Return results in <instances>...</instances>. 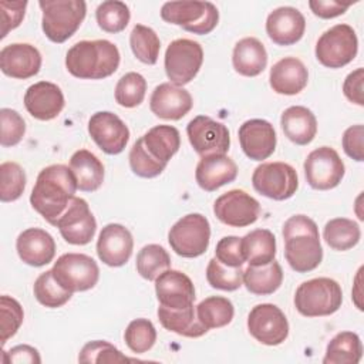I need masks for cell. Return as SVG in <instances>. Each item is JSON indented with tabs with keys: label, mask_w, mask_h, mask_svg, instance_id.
<instances>
[{
	"label": "cell",
	"mask_w": 364,
	"mask_h": 364,
	"mask_svg": "<svg viewBox=\"0 0 364 364\" xmlns=\"http://www.w3.org/2000/svg\"><path fill=\"white\" fill-rule=\"evenodd\" d=\"M64 104L65 101L61 88L50 81L34 82L24 94V107L27 112L40 121H50L58 117Z\"/></svg>",
	"instance_id": "21"
},
{
	"label": "cell",
	"mask_w": 364,
	"mask_h": 364,
	"mask_svg": "<svg viewBox=\"0 0 364 364\" xmlns=\"http://www.w3.org/2000/svg\"><path fill=\"white\" fill-rule=\"evenodd\" d=\"M124 340L132 353L142 354L154 347L156 341V330L148 318H135L127 326Z\"/></svg>",
	"instance_id": "44"
},
{
	"label": "cell",
	"mask_w": 364,
	"mask_h": 364,
	"mask_svg": "<svg viewBox=\"0 0 364 364\" xmlns=\"http://www.w3.org/2000/svg\"><path fill=\"white\" fill-rule=\"evenodd\" d=\"M70 169L82 192H94L104 182V165L88 149H78L70 158Z\"/></svg>",
	"instance_id": "30"
},
{
	"label": "cell",
	"mask_w": 364,
	"mask_h": 364,
	"mask_svg": "<svg viewBox=\"0 0 364 364\" xmlns=\"http://www.w3.org/2000/svg\"><path fill=\"white\" fill-rule=\"evenodd\" d=\"M95 18L100 26L107 33H119L125 30L129 23L131 13L128 6L119 0L102 1L95 10Z\"/></svg>",
	"instance_id": "41"
},
{
	"label": "cell",
	"mask_w": 364,
	"mask_h": 364,
	"mask_svg": "<svg viewBox=\"0 0 364 364\" xmlns=\"http://www.w3.org/2000/svg\"><path fill=\"white\" fill-rule=\"evenodd\" d=\"M88 134L98 148L108 155L121 154L129 141L128 127L117 114L109 111H98L91 115Z\"/></svg>",
	"instance_id": "16"
},
{
	"label": "cell",
	"mask_w": 364,
	"mask_h": 364,
	"mask_svg": "<svg viewBox=\"0 0 364 364\" xmlns=\"http://www.w3.org/2000/svg\"><path fill=\"white\" fill-rule=\"evenodd\" d=\"M210 240L209 220L200 213L182 216L169 229L168 242L172 250L182 257H198L206 252Z\"/></svg>",
	"instance_id": "6"
},
{
	"label": "cell",
	"mask_w": 364,
	"mask_h": 364,
	"mask_svg": "<svg viewBox=\"0 0 364 364\" xmlns=\"http://www.w3.org/2000/svg\"><path fill=\"white\" fill-rule=\"evenodd\" d=\"M54 279L68 291L92 289L100 279L97 262L84 253H64L53 266Z\"/></svg>",
	"instance_id": "10"
},
{
	"label": "cell",
	"mask_w": 364,
	"mask_h": 364,
	"mask_svg": "<svg viewBox=\"0 0 364 364\" xmlns=\"http://www.w3.org/2000/svg\"><path fill=\"white\" fill-rule=\"evenodd\" d=\"M343 303L340 284L330 277L303 282L294 294L296 310L304 317H323L336 313Z\"/></svg>",
	"instance_id": "3"
},
{
	"label": "cell",
	"mask_w": 364,
	"mask_h": 364,
	"mask_svg": "<svg viewBox=\"0 0 364 364\" xmlns=\"http://www.w3.org/2000/svg\"><path fill=\"white\" fill-rule=\"evenodd\" d=\"M80 363H125L131 361L127 355H124L115 346H112L108 341L104 340H94L87 343L80 354H78Z\"/></svg>",
	"instance_id": "48"
},
{
	"label": "cell",
	"mask_w": 364,
	"mask_h": 364,
	"mask_svg": "<svg viewBox=\"0 0 364 364\" xmlns=\"http://www.w3.org/2000/svg\"><path fill=\"white\" fill-rule=\"evenodd\" d=\"M165 73L172 84L182 87L191 82L203 63V50L191 38L173 40L165 51Z\"/></svg>",
	"instance_id": "8"
},
{
	"label": "cell",
	"mask_w": 364,
	"mask_h": 364,
	"mask_svg": "<svg viewBox=\"0 0 364 364\" xmlns=\"http://www.w3.org/2000/svg\"><path fill=\"white\" fill-rule=\"evenodd\" d=\"M236 176L237 165L226 154L202 156L195 171L198 185L206 192H213L220 186L233 182Z\"/></svg>",
	"instance_id": "26"
},
{
	"label": "cell",
	"mask_w": 364,
	"mask_h": 364,
	"mask_svg": "<svg viewBox=\"0 0 364 364\" xmlns=\"http://www.w3.org/2000/svg\"><path fill=\"white\" fill-rule=\"evenodd\" d=\"M206 280L218 290H237L243 284V267H229L212 257L206 267Z\"/></svg>",
	"instance_id": "43"
},
{
	"label": "cell",
	"mask_w": 364,
	"mask_h": 364,
	"mask_svg": "<svg viewBox=\"0 0 364 364\" xmlns=\"http://www.w3.org/2000/svg\"><path fill=\"white\" fill-rule=\"evenodd\" d=\"M26 188L24 169L17 162L0 165V199L1 202L17 200Z\"/></svg>",
	"instance_id": "45"
},
{
	"label": "cell",
	"mask_w": 364,
	"mask_h": 364,
	"mask_svg": "<svg viewBox=\"0 0 364 364\" xmlns=\"http://www.w3.org/2000/svg\"><path fill=\"white\" fill-rule=\"evenodd\" d=\"M119 50L108 40H82L65 55V67L81 80H102L112 75L119 65Z\"/></svg>",
	"instance_id": "2"
},
{
	"label": "cell",
	"mask_w": 364,
	"mask_h": 364,
	"mask_svg": "<svg viewBox=\"0 0 364 364\" xmlns=\"http://www.w3.org/2000/svg\"><path fill=\"white\" fill-rule=\"evenodd\" d=\"M146 92V80L139 73H127L115 85V101L125 108L138 107Z\"/></svg>",
	"instance_id": "42"
},
{
	"label": "cell",
	"mask_w": 364,
	"mask_h": 364,
	"mask_svg": "<svg viewBox=\"0 0 364 364\" xmlns=\"http://www.w3.org/2000/svg\"><path fill=\"white\" fill-rule=\"evenodd\" d=\"M156 313L161 324L166 330L179 336L196 338L208 331V328L198 320L196 309L193 306L185 309H169L159 304Z\"/></svg>",
	"instance_id": "31"
},
{
	"label": "cell",
	"mask_w": 364,
	"mask_h": 364,
	"mask_svg": "<svg viewBox=\"0 0 364 364\" xmlns=\"http://www.w3.org/2000/svg\"><path fill=\"white\" fill-rule=\"evenodd\" d=\"M155 293L161 306L185 309L193 306L195 287L189 276L179 270L168 269L155 279Z\"/></svg>",
	"instance_id": "20"
},
{
	"label": "cell",
	"mask_w": 364,
	"mask_h": 364,
	"mask_svg": "<svg viewBox=\"0 0 364 364\" xmlns=\"http://www.w3.org/2000/svg\"><path fill=\"white\" fill-rule=\"evenodd\" d=\"M284 135L296 145L310 144L317 134V119L314 114L303 105L286 108L280 117Z\"/></svg>",
	"instance_id": "28"
},
{
	"label": "cell",
	"mask_w": 364,
	"mask_h": 364,
	"mask_svg": "<svg viewBox=\"0 0 364 364\" xmlns=\"http://www.w3.org/2000/svg\"><path fill=\"white\" fill-rule=\"evenodd\" d=\"M129 166L131 171L141 178H155L164 172L166 162L154 158L144 145L142 136L135 141L129 151Z\"/></svg>",
	"instance_id": "46"
},
{
	"label": "cell",
	"mask_w": 364,
	"mask_h": 364,
	"mask_svg": "<svg viewBox=\"0 0 364 364\" xmlns=\"http://www.w3.org/2000/svg\"><path fill=\"white\" fill-rule=\"evenodd\" d=\"M27 1H0L1 11V38L7 36V33L20 26L24 18Z\"/></svg>",
	"instance_id": "51"
},
{
	"label": "cell",
	"mask_w": 364,
	"mask_h": 364,
	"mask_svg": "<svg viewBox=\"0 0 364 364\" xmlns=\"http://www.w3.org/2000/svg\"><path fill=\"white\" fill-rule=\"evenodd\" d=\"M363 357V344L353 331L337 333L327 344L324 364H357Z\"/></svg>",
	"instance_id": "35"
},
{
	"label": "cell",
	"mask_w": 364,
	"mask_h": 364,
	"mask_svg": "<svg viewBox=\"0 0 364 364\" xmlns=\"http://www.w3.org/2000/svg\"><path fill=\"white\" fill-rule=\"evenodd\" d=\"M309 81V71L301 60L284 57L270 68L269 82L274 92L282 95H296L304 90Z\"/></svg>",
	"instance_id": "27"
},
{
	"label": "cell",
	"mask_w": 364,
	"mask_h": 364,
	"mask_svg": "<svg viewBox=\"0 0 364 364\" xmlns=\"http://www.w3.org/2000/svg\"><path fill=\"white\" fill-rule=\"evenodd\" d=\"M250 336L264 346H279L289 336V321L284 313L272 303L255 306L247 316Z\"/></svg>",
	"instance_id": "13"
},
{
	"label": "cell",
	"mask_w": 364,
	"mask_h": 364,
	"mask_svg": "<svg viewBox=\"0 0 364 364\" xmlns=\"http://www.w3.org/2000/svg\"><path fill=\"white\" fill-rule=\"evenodd\" d=\"M0 68L3 74L17 80H27L38 74L41 68L40 51L28 43H13L0 51Z\"/></svg>",
	"instance_id": "22"
},
{
	"label": "cell",
	"mask_w": 364,
	"mask_h": 364,
	"mask_svg": "<svg viewBox=\"0 0 364 364\" xmlns=\"http://www.w3.org/2000/svg\"><path fill=\"white\" fill-rule=\"evenodd\" d=\"M351 3H340L336 0H310L309 7L314 16L320 18H334L346 13Z\"/></svg>",
	"instance_id": "54"
},
{
	"label": "cell",
	"mask_w": 364,
	"mask_h": 364,
	"mask_svg": "<svg viewBox=\"0 0 364 364\" xmlns=\"http://www.w3.org/2000/svg\"><path fill=\"white\" fill-rule=\"evenodd\" d=\"M168 269H171V257L162 246L151 243L138 252L136 270L141 277L146 280H155Z\"/></svg>",
	"instance_id": "40"
},
{
	"label": "cell",
	"mask_w": 364,
	"mask_h": 364,
	"mask_svg": "<svg viewBox=\"0 0 364 364\" xmlns=\"http://www.w3.org/2000/svg\"><path fill=\"white\" fill-rule=\"evenodd\" d=\"M215 216L232 228L255 223L260 215V203L242 189H232L220 195L213 203Z\"/></svg>",
	"instance_id": "14"
},
{
	"label": "cell",
	"mask_w": 364,
	"mask_h": 364,
	"mask_svg": "<svg viewBox=\"0 0 364 364\" xmlns=\"http://www.w3.org/2000/svg\"><path fill=\"white\" fill-rule=\"evenodd\" d=\"M306 18L294 7L283 6L274 9L266 20V33L277 46L296 44L304 34Z\"/></svg>",
	"instance_id": "24"
},
{
	"label": "cell",
	"mask_w": 364,
	"mask_h": 364,
	"mask_svg": "<svg viewBox=\"0 0 364 364\" xmlns=\"http://www.w3.org/2000/svg\"><path fill=\"white\" fill-rule=\"evenodd\" d=\"M346 173L344 162L336 149L320 146L311 151L304 161V175L307 183L317 191L336 188Z\"/></svg>",
	"instance_id": "11"
},
{
	"label": "cell",
	"mask_w": 364,
	"mask_h": 364,
	"mask_svg": "<svg viewBox=\"0 0 364 364\" xmlns=\"http://www.w3.org/2000/svg\"><path fill=\"white\" fill-rule=\"evenodd\" d=\"M24 318V313H23V307L21 304L10 297L3 294L0 297V341L1 346H4L7 343L9 338H11L17 330L20 328L21 323Z\"/></svg>",
	"instance_id": "47"
},
{
	"label": "cell",
	"mask_w": 364,
	"mask_h": 364,
	"mask_svg": "<svg viewBox=\"0 0 364 364\" xmlns=\"http://www.w3.org/2000/svg\"><path fill=\"white\" fill-rule=\"evenodd\" d=\"M3 363L10 364V363H41V357L38 351L27 344H20L9 351H3Z\"/></svg>",
	"instance_id": "55"
},
{
	"label": "cell",
	"mask_w": 364,
	"mask_h": 364,
	"mask_svg": "<svg viewBox=\"0 0 364 364\" xmlns=\"http://www.w3.org/2000/svg\"><path fill=\"white\" fill-rule=\"evenodd\" d=\"M16 249L18 257L26 264L41 267L54 259L55 242L44 229L28 228L18 235Z\"/></svg>",
	"instance_id": "25"
},
{
	"label": "cell",
	"mask_w": 364,
	"mask_h": 364,
	"mask_svg": "<svg viewBox=\"0 0 364 364\" xmlns=\"http://www.w3.org/2000/svg\"><path fill=\"white\" fill-rule=\"evenodd\" d=\"M326 243L338 252L354 247L361 237V230L357 222L347 218H334L328 220L323 230Z\"/></svg>",
	"instance_id": "36"
},
{
	"label": "cell",
	"mask_w": 364,
	"mask_h": 364,
	"mask_svg": "<svg viewBox=\"0 0 364 364\" xmlns=\"http://www.w3.org/2000/svg\"><path fill=\"white\" fill-rule=\"evenodd\" d=\"M41 28L53 43H64L85 18L87 4L82 0H41Z\"/></svg>",
	"instance_id": "4"
},
{
	"label": "cell",
	"mask_w": 364,
	"mask_h": 364,
	"mask_svg": "<svg viewBox=\"0 0 364 364\" xmlns=\"http://www.w3.org/2000/svg\"><path fill=\"white\" fill-rule=\"evenodd\" d=\"M134 250L131 232L119 223L105 225L97 240V255L102 263L111 267L124 266Z\"/></svg>",
	"instance_id": "17"
},
{
	"label": "cell",
	"mask_w": 364,
	"mask_h": 364,
	"mask_svg": "<svg viewBox=\"0 0 364 364\" xmlns=\"http://www.w3.org/2000/svg\"><path fill=\"white\" fill-rule=\"evenodd\" d=\"M242 249L249 266H263L274 260L276 237L269 229H255L242 237Z\"/></svg>",
	"instance_id": "34"
},
{
	"label": "cell",
	"mask_w": 364,
	"mask_h": 364,
	"mask_svg": "<svg viewBox=\"0 0 364 364\" xmlns=\"http://www.w3.org/2000/svg\"><path fill=\"white\" fill-rule=\"evenodd\" d=\"M364 127L361 124L347 128L343 134V149L354 161H364V148H363Z\"/></svg>",
	"instance_id": "52"
},
{
	"label": "cell",
	"mask_w": 364,
	"mask_h": 364,
	"mask_svg": "<svg viewBox=\"0 0 364 364\" xmlns=\"http://www.w3.org/2000/svg\"><path fill=\"white\" fill-rule=\"evenodd\" d=\"M358 51V40L348 24H336L317 40L316 58L327 68H341L351 63Z\"/></svg>",
	"instance_id": "7"
},
{
	"label": "cell",
	"mask_w": 364,
	"mask_h": 364,
	"mask_svg": "<svg viewBox=\"0 0 364 364\" xmlns=\"http://www.w3.org/2000/svg\"><path fill=\"white\" fill-rule=\"evenodd\" d=\"M196 316L208 330L220 328L233 320L235 307L226 297L210 296L196 306Z\"/></svg>",
	"instance_id": "37"
},
{
	"label": "cell",
	"mask_w": 364,
	"mask_h": 364,
	"mask_svg": "<svg viewBox=\"0 0 364 364\" xmlns=\"http://www.w3.org/2000/svg\"><path fill=\"white\" fill-rule=\"evenodd\" d=\"M232 64L236 73L245 77H256L267 65V51L256 37L239 40L233 48Z\"/></svg>",
	"instance_id": "29"
},
{
	"label": "cell",
	"mask_w": 364,
	"mask_h": 364,
	"mask_svg": "<svg viewBox=\"0 0 364 364\" xmlns=\"http://www.w3.org/2000/svg\"><path fill=\"white\" fill-rule=\"evenodd\" d=\"M252 185L269 199L286 200L296 193L299 178L296 169L286 162H264L255 168Z\"/></svg>",
	"instance_id": "9"
},
{
	"label": "cell",
	"mask_w": 364,
	"mask_h": 364,
	"mask_svg": "<svg viewBox=\"0 0 364 364\" xmlns=\"http://www.w3.org/2000/svg\"><path fill=\"white\" fill-rule=\"evenodd\" d=\"M77 181L70 166L54 164L40 171L30 195V203L50 225H55L75 196Z\"/></svg>",
	"instance_id": "1"
},
{
	"label": "cell",
	"mask_w": 364,
	"mask_h": 364,
	"mask_svg": "<svg viewBox=\"0 0 364 364\" xmlns=\"http://www.w3.org/2000/svg\"><path fill=\"white\" fill-rule=\"evenodd\" d=\"M363 80H364V70L357 68L346 77L344 84H343V92H344L346 98L360 107L364 105Z\"/></svg>",
	"instance_id": "53"
},
{
	"label": "cell",
	"mask_w": 364,
	"mask_h": 364,
	"mask_svg": "<svg viewBox=\"0 0 364 364\" xmlns=\"http://www.w3.org/2000/svg\"><path fill=\"white\" fill-rule=\"evenodd\" d=\"M148 152L158 161L166 162L179 151L181 135L172 125H156L142 135Z\"/></svg>",
	"instance_id": "33"
},
{
	"label": "cell",
	"mask_w": 364,
	"mask_h": 364,
	"mask_svg": "<svg viewBox=\"0 0 364 364\" xmlns=\"http://www.w3.org/2000/svg\"><path fill=\"white\" fill-rule=\"evenodd\" d=\"M283 282V270L279 262L272 260L263 266H247L243 270L245 287L257 296H267L274 293Z\"/></svg>",
	"instance_id": "32"
},
{
	"label": "cell",
	"mask_w": 364,
	"mask_h": 364,
	"mask_svg": "<svg viewBox=\"0 0 364 364\" xmlns=\"http://www.w3.org/2000/svg\"><path fill=\"white\" fill-rule=\"evenodd\" d=\"M284 257L297 273L314 270L323 259L318 233H300L284 239Z\"/></svg>",
	"instance_id": "23"
},
{
	"label": "cell",
	"mask_w": 364,
	"mask_h": 364,
	"mask_svg": "<svg viewBox=\"0 0 364 364\" xmlns=\"http://www.w3.org/2000/svg\"><path fill=\"white\" fill-rule=\"evenodd\" d=\"M33 293L37 301L48 309H57L64 306L73 296L71 291L64 289L53 274V270L41 273L33 286Z\"/></svg>",
	"instance_id": "39"
},
{
	"label": "cell",
	"mask_w": 364,
	"mask_h": 364,
	"mask_svg": "<svg viewBox=\"0 0 364 364\" xmlns=\"http://www.w3.org/2000/svg\"><path fill=\"white\" fill-rule=\"evenodd\" d=\"M63 239L70 245H87L95 235L97 220L90 210L85 199L74 196L65 212L55 225Z\"/></svg>",
	"instance_id": "15"
},
{
	"label": "cell",
	"mask_w": 364,
	"mask_h": 364,
	"mask_svg": "<svg viewBox=\"0 0 364 364\" xmlns=\"http://www.w3.org/2000/svg\"><path fill=\"white\" fill-rule=\"evenodd\" d=\"M188 139L200 156L225 155L230 146V135L226 125L206 115H198L186 125Z\"/></svg>",
	"instance_id": "12"
},
{
	"label": "cell",
	"mask_w": 364,
	"mask_h": 364,
	"mask_svg": "<svg viewBox=\"0 0 364 364\" xmlns=\"http://www.w3.org/2000/svg\"><path fill=\"white\" fill-rule=\"evenodd\" d=\"M164 21L181 26L193 34H209L219 21V11L210 1L182 0L166 1L161 9Z\"/></svg>",
	"instance_id": "5"
},
{
	"label": "cell",
	"mask_w": 364,
	"mask_h": 364,
	"mask_svg": "<svg viewBox=\"0 0 364 364\" xmlns=\"http://www.w3.org/2000/svg\"><path fill=\"white\" fill-rule=\"evenodd\" d=\"M240 148L253 161L267 159L276 149V131L273 125L260 118L245 121L237 131Z\"/></svg>",
	"instance_id": "18"
},
{
	"label": "cell",
	"mask_w": 364,
	"mask_h": 364,
	"mask_svg": "<svg viewBox=\"0 0 364 364\" xmlns=\"http://www.w3.org/2000/svg\"><path fill=\"white\" fill-rule=\"evenodd\" d=\"M0 121H1V135H0L1 146L7 148V146L17 145L26 134V122L23 117L11 108H1Z\"/></svg>",
	"instance_id": "49"
},
{
	"label": "cell",
	"mask_w": 364,
	"mask_h": 364,
	"mask_svg": "<svg viewBox=\"0 0 364 364\" xmlns=\"http://www.w3.org/2000/svg\"><path fill=\"white\" fill-rule=\"evenodd\" d=\"M215 257L229 267H242L246 262L242 249V237L223 236L216 243Z\"/></svg>",
	"instance_id": "50"
},
{
	"label": "cell",
	"mask_w": 364,
	"mask_h": 364,
	"mask_svg": "<svg viewBox=\"0 0 364 364\" xmlns=\"http://www.w3.org/2000/svg\"><path fill=\"white\" fill-rule=\"evenodd\" d=\"M129 46L134 55L144 64L154 65L158 61L161 41L158 34L148 26L135 24L129 34Z\"/></svg>",
	"instance_id": "38"
},
{
	"label": "cell",
	"mask_w": 364,
	"mask_h": 364,
	"mask_svg": "<svg viewBox=\"0 0 364 364\" xmlns=\"http://www.w3.org/2000/svg\"><path fill=\"white\" fill-rule=\"evenodd\" d=\"M192 105L193 100L189 91L172 82L156 85L149 98L152 114L162 119L178 121L192 109Z\"/></svg>",
	"instance_id": "19"
}]
</instances>
